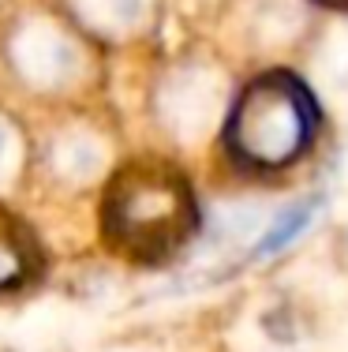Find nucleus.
Returning <instances> with one entry per match:
<instances>
[{
	"label": "nucleus",
	"instance_id": "nucleus-1",
	"mask_svg": "<svg viewBox=\"0 0 348 352\" xmlns=\"http://www.w3.org/2000/svg\"><path fill=\"white\" fill-rule=\"evenodd\" d=\"M102 229L113 251L131 263H161L176 255L198 229L187 180L169 165L139 162L105 191Z\"/></svg>",
	"mask_w": 348,
	"mask_h": 352
},
{
	"label": "nucleus",
	"instance_id": "nucleus-2",
	"mask_svg": "<svg viewBox=\"0 0 348 352\" xmlns=\"http://www.w3.org/2000/svg\"><path fill=\"white\" fill-rule=\"evenodd\" d=\"M318 102L303 79L270 72L247 82L225 124V146L244 169L273 173L308 154L318 135Z\"/></svg>",
	"mask_w": 348,
	"mask_h": 352
},
{
	"label": "nucleus",
	"instance_id": "nucleus-3",
	"mask_svg": "<svg viewBox=\"0 0 348 352\" xmlns=\"http://www.w3.org/2000/svg\"><path fill=\"white\" fill-rule=\"evenodd\" d=\"M318 210H322V195H311V199H303V203H292L266 232H262V240L255 244V258H273V255H281L288 244H296V240L311 229V221L318 217Z\"/></svg>",
	"mask_w": 348,
	"mask_h": 352
},
{
	"label": "nucleus",
	"instance_id": "nucleus-4",
	"mask_svg": "<svg viewBox=\"0 0 348 352\" xmlns=\"http://www.w3.org/2000/svg\"><path fill=\"white\" fill-rule=\"evenodd\" d=\"M30 278V251L23 236H15L4 221H0V289H15Z\"/></svg>",
	"mask_w": 348,
	"mask_h": 352
},
{
	"label": "nucleus",
	"instance_id": "nucleus-5",
	"mask_svg": "<svg viewBox=\"0 0 348 352\" xmlns=\"http://www.w3.org/2000/svg\"><path fill=\"white\" fill-rule=\"evenodd\" d=\"M12 157H15V135H12V128L0 120V173H8Z\"/></svg>",
	"mask_w": 348,
	"mask_h": 352
},
{
	"label": "nucleus",
	"instance_id": "nucleus-6",
	"mask_svg": "<svg viewBox=\"0 0 348 352\" xmlns=\"http://www.w3.org/2000/svg\"><path fill=\"white\" fill-rule=\"evenodd\" d=\"M322 8H334V12H348V0H314Z\"/></svg>",
	"mask_w": 348,
	"mask_h": 352
}]
</instances>
